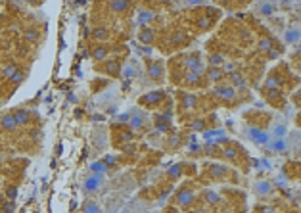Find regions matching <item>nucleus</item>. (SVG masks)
<instances>
[{"label": "nucleus", "mask_w": 301, "mask_h": 213, "mask_svg": "<svg viewBox=\"0 0 301 213\" xmlns=\"http://www.w3.org/2000/svg\"><path fill=\"white\" fill-rule=\"evenodd\" d=\"M184 67L190 71V73H204L205 71V62L202 60V54L192 52L184 56Z\"/></svg>", "instance_id": "f257e3e1"}, {"label": "nucleus", "mask_w": 301, "mask_h": 213, "mask_svg": "<svg viewBox=\"0 0 301 213\" xmlns=\"http://www.w3.org/2000/svg\"><path fill=\"white\" fill-rule=\"evenodd\" d=\"M165 98V92L163 90H154V92H148L146 96L140 98V104H144L146 108H158L162 104V100Z\"/></svg>", "instance_id": "f03ea898"}, {"label": "nucleus", "mask_w": 301, "mask_h": 213, "mask_svg": "<svg viewBox=\"0 0 301 213\" xmlns=\"http://www.w3.org/2000/svg\"><path fill=\"white\" fill-rule=\"evenodd\" d=\"M196 200V196H194L192 188H183V190L177 194V203L181 205V207H190Z\"/></svg>", "instance_id": "7ed1b4c3"}, {"label": "nucleus", "mask_w": 301, "mask_h": 213, "mask_svg": "<svg viewBox=\"0 0 301 213\" xmlns=\"http://www.w3.org/2000/svg\"><path fill=\"white\" fill-rule=\"evenodd\" d=\"M213 94H215L217 98H221V100H234V98H236V88H234V86L219 85L215 86Z\"/></svg>", "instance_id": "20e7f679"}, {"label": "nucleus", "mask_w": 301, "mask_h": 213, "mask_svg": "<svg viewBox=\"0 0 301 213\" xmlns=\"http://www.w3.org/2000/svg\"><path fill=\"white\" fill-rule=\"evenodd\" d=\"M0 127L6 129V131H14V129H18V121L14 118V114L12 112H6V114H2L0 116Z\"/></svg>", "instance_id": "39448f33"}, {"label": "nucleus", "mask_w": 301, "mask_h": 213, "mask_svg": "<svg viewBox=\"0 0 301 213\" xmlns=\"http://www.w3.org/2000/svg\"><path fill=\"white\" fill-rule=\"evenodd\" d=\"M108 56H109V48L104 46V44H96L92 48V60L94 62H104V60H108Z\"/></svg>", "instance_id": "423d86ee"}, {"label": "nucleus", "mask_w": 301, "mask_h": 213, "mask_svg": "<svg viewBox=\"0 0 301 213\" xmlns=\"http://www.w3.org/2000/svg\"><path fill=\"white\" fill-rule=\"evenodd\" d=\"M138 39L142 44H152L154 41H156V31L154 29H150V27H142L138 33Z\"/></svg>", "instance_id": "0eeeda50"}, {"label": "nucleus", "mask_w": 301, "mask_h": 213, "mask_svg": "<svg viewBox=\"0 0 301 213\" xmlns=\"http://www.w3.org/2000/svg\"><path fill=\"white\" fill-rule=\"evenodd\" d=\"M223 79H225L223 67H209V69H207V81L217 83V81H223Z\"/></svg>", "instance_id": "6e6552de"}, {"label": "nucleus", "mask_w": 301, "mask_h": 213, "mask_svg": "<svg viewBox=\"0 0 301 213\" xmlns=\"http://www.w3.org/2000/svg\"><path fill=\"white\" fill-rule=\"evenodd\" d=\"M104 71L109 75H113V77H119V73H121V65H119L117 60H106Z\"/></svg>", "instance_id": "1a4fd4ad"}, {"label": "nucleus", "mask_w": 301, "mask_h": 213, "mask_svg": "<svg viewBox=\"0 0 301 213\" xmlns=\"http://www.w3.org/2000/svg\"><path fill=\"white\" fill-rule=\"evenodd\" d=\"M12 114H14V118L18 121V125H25V123L31 121V112H27V110H16Z\"/></svg>", "instance_id": "9d476101"}, {"label": "nucleus", "mask_w": 301, "mask_h": 213, "mask_svg": "<svg viewBox=\"0 0 301 213\" xmlns=\"http://www.w3.org/2000/svg\"><path fill=\"white\" fill-rule=\"evenodd\" d=\"M184 85L186 86H202V75L198 73H186V77H184Z\"/></svg>", "instance_id": "9b49d317"}, {"label": "nucleus", "mask_w": 301, "mask_h": 213, "mask_svg": "<svg viewBox=\"0 0 301 213\" xmlns=\"http://www.w3.org/2000/svg\"><path fill=\"white\" fill-rule=\"evenodd\" d=\"M100 177L98 175H94V177H88L86 179V184H85V190L86 192H94V190H98L100 188Z\"/></svg>", "instance_id": "f8f14e48"}, {"label": "nucleus", "mask_w": 301, "mask_h": 213, "mask_svg": "<svg viewBox=\"0 0 301 213\" xmlns=\"http://www.w3.org/2000/svg\"><path fill=\"white\" fill-rule=\"evenodd\" d=\"M92 37H94L96 41H106V39H109V29L108 27H96V29L92 31Z\"/></svg>", "instance_id": "ddd939ff"}, {"label": "nucleus", "mask_w": 301, "mask_h": 213, "mask_svg": "<svg viewBox=\"0 0 301 213\" xmlns=\"http://www.w3.org/2000/svg\"><path fill=\"white\" fill-rule=\"evenodd\" d=\"M130 4H127V2H109V10H113L115 14H123V12L129 10Z\"/></svg>", "instance_id": "4468645a"}, {"label": "nucleus", "mask_w": 301, "mask_h": 213, "mask_svg": "<svg viewBox=\"0 0 301 213\" xmlns=\"http://www.w3.org/2000/svg\"><path fill=\"white\" fill-rule=\"evenodd\" d=\"M209 173H211L213 179H223L226 175V167H223V165H211V167H209Z\"/></svg>", "instance_id": "2eb2a0df"}, {"label": "nucleus", "mask_w": 301, "mask_h": 213, "mask_svg": "<svg viewBox=\"0 0 301 213\" xmlns=\"http://www.w3.org/2000/svg\"><path fill=\"white\" fill-rule=\"evenodd\" d=\"M83 213H100V205L94 200H86L83 203Z\"/></svg>", "instance_id": "dca6fc26"}, {"label": "nucleus", "mask_w": 301, "mask_h": 213, "mask_svg": "<svg viewBox=\"0 0 301 213\" xmlns=\"http://www.w3.org/2000/svg\"><path fill=\"white\" fill-rule=\"evenodd\" d=\"M207 62H209V67H221V65L225 64V58L221 54H211L207 58Z\"/></svg>", "instance_id": "f3484780"}, {"label": "nucleus", "mask_w": 301, "mask_h": 213, "mask_svg": "<svg viewBox=\"0 0 301 213\" xmlns=\"http://www.w3.org/2000/svg\"><path fill=\"white\" fill-rule=\"evenodd\" d=\"M148 73H150L152 79H162L163 77V67L162 64H152L150 69H148Z\"/></svg>", "instance_id": "a211bd4d"}, {"label": "nucleus", "mask_w": 301, "mask_h": 213, "mask_svg": "<svg viewBox=\"0 0 301 213\" xmlns=\"http://www.w3.org/2000/svg\"><path fill=\"white\" fill-rule=\"evenodd\" d=\"M23 37H25V41L27 43H37L39 41V31L37 29H25V33H23Z\"/></svg>", "instance_id": "6ab92c4d"}, {"label": "nucleus", "mask_w": 301, "mask_h": 213, "mask_svg": "<svg viewBox=\"0 0 301 213\" xmlns=\"http://www.w3.org/2000/svg\"><path fill=\"white\" fill-rule=\"evenodd\" d=\"M16 196H18V186L16 184H10V186H6L4 188V198H8V200H16Z\"/></svg>", "instance_id": "aec40b11"}, {"label": "nucleus", "mask_w": 301, "mask_h": 213, "mask_svg": "<svg viewBox=\"0 0 301 213\" xmlns=\"http://www.w3.org/2000/svg\"><path fill=\"white\" fill-rule=\"evenodd\" d=\"M18 71H20V69H18L16 65H6V67L2 69V75H4V77H8V79H14Z\"/></svg>", "instance_id": "412c9836"}, {"label": "nucleus", "mask_w": 301, "mask_h": 213, "mask_svg": "<svg viewBox=\"0 0 301 213\" xmlns=\"http://www.w3.org/2000/svg\"><path fill=\"white\" fill-rule=\"evenodd\" d=\"M204 196H205V202L207 203H219V194H215V192L207 190V192H204Z\"/></svg>", "instance_id": "4be33fe9"}, {"label": "nucleus", "mask_w": 301, "mask_h": 213, "mask_svg": "<svg viewBox=\"0 0 301 213\" xmlns=\"http://www.w3.org/2000/svg\"><path fill=\"white\" fill-rule=\"evenodd\" d=\"M181 96H183V102H184V104H188L190 108H194L196 104H198V98H196L194 94H181Z\"/></svg>", "instance_id": "5701e85b"}, {"label": "nucleus", "mask_w": 301, "mask_h": 213, "mask_svg": "<svg viewBox=\"0 0 301 213\" xmlns=\"http://www.w3.org/2000/svg\"><path fill=\"white\" fill-rule=\"evenodd\" d=\"M183 175V165H175L173 169H169V177L171 179H177V177H181Z\"/></svg>", "instance_id": "b1692460"}, {"label": "nucleus", "mask_w": 301, "mask_h": 213, "mask_svg": "<svg viewBox=\"0 0 301 213\" xmlns=\"http://www.w3.org/2000/svg\"><path fill=\"white\" fill-rule=\"evenodd\" d=\"M257 192L269 194V192H270V184H269V182H259V184H257Z\"/></svg>", "instance_id": "393cba45"}, {"label": "nucleus", "mask_w": 301, "mask_h": 213, "mask_svg": "<svg viewBox=\"0 0 301 213\" xmlns=\"http://www.w3.org/2000/svg\"><path fill=\"white\" fill-rule=\"evenodd\" d=\"M230 81L234 83V85H244V79L240 77L238 73H234V75H230Z\"/></svg>", "instance_id": "a878e982"}, {"label": "nucleus", "mask_w": 301, "mask_h": 213, "mask_svg": "<svg viewBox=\"0 0 301 213\" xmlns=\"http://www.w3.org/2000/svg\"><path fill=\"white\" fill-rule=\"evenodd\" d=\"M188 213H209V211H207V209H202V207H200V209H192V211H188Z\"/></svg>", "instance_id": "bb28decb"}, {"label": "nucleus", "mask_w": 301, "mask_h": 213, "mask_svg": "<svg viewBox=\"0 0 301 213\" xmlns=\"http://www.w3.org/2000/svg\"><path fill=\"white\" fill-rule=\"evenodd\" d=\"M0 213H4V211H2V207H0Z\"/></svg>", "instance_id": "cd10ccee"}]
</instances>
